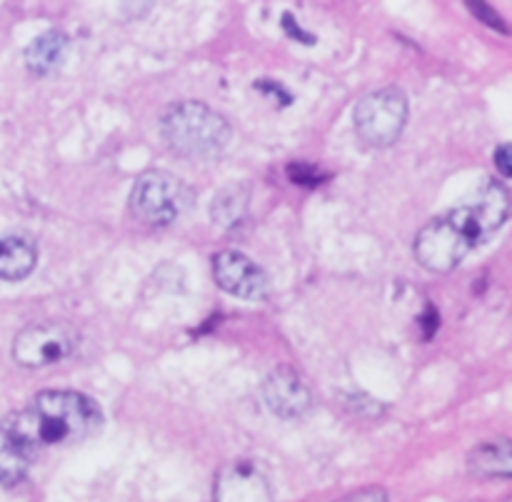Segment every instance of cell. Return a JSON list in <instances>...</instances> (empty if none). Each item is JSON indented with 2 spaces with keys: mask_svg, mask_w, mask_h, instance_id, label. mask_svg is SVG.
Masks as SVG:
<instances>
[{
  "mask_svg": "<svg viewBox=\"0 0 512 502\" xmlns=\"http://www.w3.org/2000/svg\"><path fill=\"white\" fill-rule=\"evenodd\" d=\"M510 213V195L500 183H488L478 200L450 210L443 218L425 225L415 238V258L433 273H450L463 263L465 255L493 238Z\"/></svg>",
  "mask_w": 512,
  "mask_h": 502,
  "instance_id": "1",
  "label": "cell"
},
{
  "mask_svg": "<svg viewBox=\"0 0 512 502\" xmlns=\"http://www.w3.org/2000/svg\"><path fill=\"white\" fill-rule=\"evenodd\" d=\"M18 413L38 450L50 445L80 443L98 433L103 425L98 403L73 390H45Z\"/></svg>",
  "mask_w": 512,
  "mask_h": 502,
  "instance_id": "2",
  "label": "cell"
},
{
  "mask_svg": "<svg viewBox=\"0 0 512 502\" xmlns=\"http://www.w3.org/2000/svg\"><path fill=\"white\" fill-rule=\"evenodd\" d=\"M170 150L185 158H215L230 143V123L198 100L170 105L160 120Z\"/></svg>",
  "mask_w": 512,
  "mask_h": 502,
  "instance_id": "3",
  "label": "cell"
},
{
  "mask_svg": "<svg viewBox=\"0 0 512 502\" xmlns=\"http://www.w3.org/2000/svg\"><path fill=\"white\" fill-rule=\"evenodd\" d=\"M195 195L178 175L150 170L135 180L128 195L130 213L145 225H170L193 205Z\"/></svg>",
  "mask_w": 512,
  "mask_h": 502,
  "instance_id": "4",
  "label": "cell"
},
{
  "mask_svg": "<svg viewBox=\"0 0 512 502\" xmlns=\"http://www.w3.org/2000/svg\"><path fill=\"white\" fill-rule=\"evenodd\" d=\"M408 120V98L400 88H383L365 95L353 113L358 138L370 148H388L400 138Z\"/></svg>",
  "mask_w": 512,
  "mask_h": 502,
  "instance_id": "5",
  "label": "cell"
},
{
  "mask_svg": "<svg viewBox=\"0 0 512 502\" xmlns=\"http://www.w3.org/2000/svg\"><path fill=\"white\" fill-rule=\"evenodd\" d=\"M78 348V333L68 323H38L20 330L13 340V360L23 368H48Z\"/></svg>",
  "mask_w": 512,
  "mask_h": 502,
  "instance_id": "6",
  "label": "cell"
},
{
  "mask_svg": "<svg viewBox=\"0 0 512 502\" xmlns=\"http://www.w3.org/2000/svg\"><path fill=\"white\" fill-rule=\"evenodd\" d=\"M38 453V445L25 430L20 413L5 415L0 420V485L10 488L25 480Z\"/></svg>",
  "mask_w": 512,
  "mask_h": 502,
  "instance_id": "7",
  "label": "cell"
},
{
  "mask_svg": "<svg viewBox=\"0 0 512 502\" xmlns=\"http://www.w3.org/2000/svg\"><path fill=\"white\" fill-rule=\"evenodd\" d=\"M215 502H273V488L263 470L250 460L223 465L215 475Z\"/></svg>",
  "mask_w": 512,
  "mask_h": 502,
  "instance_id": "8",
  "label": "cell"
},
{
  "mask_svg": "<svg viewBox=\"0 0 512 502\" xmlns=\"http://www.w3.org/2000/svg\"><path fill=\"white\" fill-rule=\"evenodd\" d=\"M213 278L225 293L243 300H263L268 295V278L243 253L223 250L213 258Z\"/></svg>",
  "mask_w": 512,
  "mask_h": 502,
  "instance_id": "9",
  "label": "cell"
},
{
  "mask_svg": "<svg viewBox=\"0 0 512 502\" xmlns=\"http://www.w3.org/2000/svg\"><path fill=\"white\" fill-rule=\"evenodd\" d=\"M263 398L280 418H298L310 408V390L290 365H278L263 383Z\"/></svg>",
  "mask_w": 512,
  "mask_h": 502,
  "instance_id": "10",
  "label": "cell"
},
{
  "mask_svg": "<svg viewBox=\"0 0 512 502\" xmlns=\"http://www.w3.org/2000/svg\"><path fill=\"white\" fill-rule=\"evenodd\" d=\"M38 260V250L30 240L20 238V235H8L0 238V280L8 283H18V280L28 278Z\"/></svg>",
  "mask_w": 512,
  "mask_h": 502,
  "instance_id": "11",
  "label": "cell"
},
{
  "mask_svg": "<svg viewBox=\"0 0 512 502\" xmlns=\"http://www.w3.org/2000/svg\"><path fill=\"white\" fill-rule=\"evenodd\" d=\"M65 50H68V38L63 33H58V30H50V33H43L28 45V50H25V63H28V68L33 73H50V70H55L63 63Z\"/></svg>",
  "mask_w": 512,
  "mask_h": 502,
  "instance_id": "12",
  "label": "cell"
},
{
  "mask_svg": "<svg viewBox=\"0 0 512 502\" xmlns=\"http://www.w3.org/2000/svg\"><path fill=\"white\" fill-rule=\"evenodd\" d=\"M250 203V190L245 183L228 185L225 190H220L218 198L210 205V218L220 225V228H233L248 213Z\"/></svg>",
  "mask_w": 512,
  "mask_h": 502,
  "instance_id": "13",
  "label": "cell"
},
{
  "mask_svg": "<svg viewBox=\"0 0 512 502\" xmlns=\"http://www.w3.org/2000/svg\"><path fill=\"white\" fill-rule=\"evenodd\" d=\"M468 463L473 473L480 475H500L508 478L512 470L510 440H495V443H483L468 455Z\"/></svg>",
  "mask_w": 512,
  "mask_h": 502,
  "instance_id": "14",
  "label": "cell"
},
{
  "mask_svg": "<svg viewBox=\"0 0 512 502\" xmlns=\"http://www.w3.org/2000/svg\"><path fill=\"white\" fill-rule=\"evenodd\" d=\"M288 175L290 180L305 185V188H313V185H318L320 180H325V173H320L315 165H308V163H293L288 168Z\"/></svg>",
  "mask_w": 512,
  "mask_h": 502,
  "instance_id": "15",
  "label": "cell"
},
{
  "mask_svg": "<svg viewBox=\"0 0 512 502\" xmlns=\"http://www.w3.org/2000/svg\"><path fill=\"white\" fill-rule=\"evenodd\" d=\"M468 5H470V13L478 15L485 25H490V28H498L500 33H508V28H505V23L500 20V15L495 13L488 3H468Z\"/></svg>",
  "mask_w": 512,
  "mask_h": 502,
  "instance_id": "16",
  "label": "cell"
},
{
  "mask_svg": "<svg viewBox=\"0 0 512 502\" xmlns=\"http://www.w3.org/2000/svg\"><path fill=\"white\" fill-rule=\"evenodd\" d=\"M340 502H388V495L380 488H365L360 493L348 495V498H343Z\"/></svg>",
  "mask_w": 512,
  "mask_h": 502,
  "instance_id": "17",
  "label": "cell"
},
{
  "mask_svg": "<svg viewBox=\"0 0 512 502\" xmlns=\"http://www.w3.org/2000/svg\"><path fill=\"white\" fill-rule=\"evenodd\" d=\"M495 163H498V170L500 173L508 178V175H512V165H510V145H500L498 153H495Z\"/></svg>",
  "mask_w": 512,
  "mask_h": 502,
  "instance_id": "18",
  "label": "cell"
}]
</instances>
